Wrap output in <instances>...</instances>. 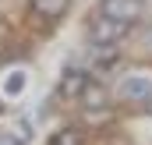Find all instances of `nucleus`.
Returning <instances> with one entry per match:
<instances>
[{"mask_svg": "<svg viewBox=\"0 0 152 145\" xmlns=\"http://www.w3.org/2000/svg\"><path fill=\"white\" fill-rule=\"evenodd\" d=\"M0 145H25V138H7V135H0Z\"/></svg>", "mask_w": 152, "mask_h": 145, "instance_id": "nucleus-9", "label": "nucleus"}, {"mask_svg": "<svg viewBox=\"0 0 152 145\" xmlns=\"http://www.w3.org/2000/svg\"><path fill=\"white\" fill-rule=\"evenodd\" d=\"M71 11V0H32V14L42 21H60Z\"/></svg>", "mask_w": 152, "mask_h": 145, "instance_id": "nucleus-5", "label": "nucleus"}, {"mask_svg": "<svg viewBox=\"0 0 152 145\" xmlns=\"http://www.w3.org/2000/svg\"><path fill=\"white\" fill-rule=\"evenodd\" d=\"M127 32H131V25H127V21L99 18V21H92V29H88V42H92V46H117Z\"/></svg>", "mask_w": 152, "mask_h": 145, "instance_id": "nucleus-1", "label": "nucleus"}, {"mask_svg": "<svg viewBox=\"0 0 152 145\" xmlns=\"http://www.w3.org/2000/svg\"><path fill=\"white\" fill-rule=\"evenodd\" d=\"M25 85H28V78H25V71H11L7 78H4V96H21L25 92Z\"/></svg>", "mask_w": 152, "mask_h": 145, "instance_id": "nucleus-7", "label": "nucleus"}, {"mask_svg": "<svg viewBox=\"0 0 152 145\" xmlns=\"http://www.w3.org/2000/svg\"><path fill=\"white\" fill-rule=\"evenodd\" d=\"M120 103H152V78L149 74H127L117 85Z\"/></svg>", "mask_w": 152, "mask_h": 145, "instance_id": "nucleus-2", "label": "nucleus"}, {"mask_svg": "<svg viewBox=\"0 0 152 145\" xmlns=\"http://www.w3.org/2000/svg\"><path fill=\"white\" fill-rule=\"evenodd\" d=\"M85 85H88V71H81V67H64V74H60V96H64V99H78Z\"/></svg>", "mask_w": 152, "mask_h": 145, "instance_id": "nucleus-4", "label": "nucleus"}, {"mask_svg": "<svg viewBox=\"0 0 152 145\" xmlns=\"http://www.w3.org/2000/svg\"><path fill=\"white\" fill-rule=\"evenodd\" d=\"M81 106L88 110V113H99V110L106 106V89H103V81H96V78H88V85L81 89Z\"/></svg>", "mask_w": 152, "mask_h": 145, "instance_id": "nucleus-6", "label": "nucleus"}, {"mask_svg": "<svg viewBox=\"0 0 152 145\" xmlns=\"http://www.w3.org/2000/svg\"><path fill=\"white\" fill-rule=\"evenodd\" d=\"M0 113H4V103H0Z\"/></svg>", "mask_w": 152, "mask_h": 145, "instance_id": "nucleus-10", "label": "nucleus"}, {"mask_svg": "<svg viewBox=\"0 0 152 145\" xmlns=\"http://www.w3.org/2000/svg\"><path fill=\"white\" fill-rule=\"evenodd\" d=\"M142 0H103L99 4V18H113V21H134L138 14H142Z\"/></svg>", "mask_w": 152, "mask_h": 145, "instance_id": "nucleus-3", "label": "nucleus"}, {"mask_svg": "<svg viewBox=\"0 0 152 145\" xmlns=\"http://www.w3.org/2000/svg\"><path fill=\"white\" fill-rule=\"evenodd\" d=\"M46 145H81V131L78 127H60L57 135H50Z\"/></svg>", "mask_w": 152, "mask_h": 145, "instance_id": "nucleus-8", "label": "nucleus"}]
</instances>
